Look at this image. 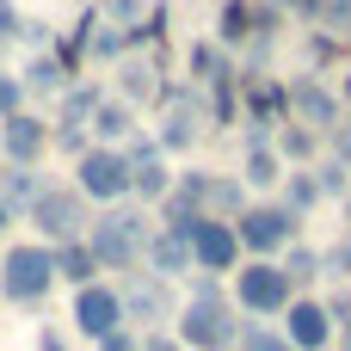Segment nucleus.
Masks as SVG:
<instances>
[{
	"label": "nucleus",
	"mask_w": 351,
	"mask_h": 351,
	"mask_svg": "<svg viewBox=\"0 0 351 351\" xmlns=\"http://www.w3.org/2000/svg\"><path fill=\"white\" fill-rule=\"evenodd\" d=\"M185 68H191V86H216L222 74H241V62H234L228 49H216V37H204V43H191V56H185Z\"/></svg>",
	"instance_id": "obj_23"
},
{
	"label": "nucleus",
	"mask_w": 351,
	"mask_h": 351,
	"mask_svg": "<svg viewBox=\"0 0 351 351\" xmlns=\"http://www.w3.org/2000/svg\"><path fill=\"white\" fill-rule=\"evenodd\" d=\"M93 56H99V62H111V68H117V62H123V56H130V49H123V31H111V25H99V37H93Z\"/></svg>",
	"instance_id": "obj_38"
},
{
	"label": "nucleus",
	"mask_w": 351,
	"mask_h": 351,
	"mask_svg": "<svg viewBox=\"0 0 351 351\" xmlns=\"http://www.w3.org/2000/svg\"><path fill=\"white\" fill-rule=\"evenodd\" d=\"M271 327H278V333H284L296 351H327V346H333V333H339L321 296H296V302H290V308H284Z\"/></svg>",
	"instance_id": "obj_11"
},
{
	"label": "nucleus",
	"mask_w": 351,
	"mask_h": 351,
	"mask_svg": "<svg viewBox=\"0 0 351 351\" xmlns=\"http://www.w3.org/2000/svg\"><path fill=\"white\" fill-rule=\"evenodd\" d=\"M167 191H173V167H167V154H148V160H130V204L154 210V204H160Z\"/></svg>",
	"instance_id": "obj_20"
},
{
	"label": "nucleus",
	"mask_w": 351,
	"mask_h": 351,
	"mask_svg": "<svg viewBox=\"0 0 351 351\" xmlns=\"http://www.w3.org/2000/svg\"><path fill=\"white\" fill-rule=\"evenodd\" d=\"M234 234H241V253H247V259H284V253L302 241V222H296L278 197H253L247 216L234 222Z\"/></svg>",
	"instance_id": "obj_5"
},
{
	"label": "nucleus",
	"mask_w": 351,
	"mask_h": 351,
	"mask_svg": "<svg viewBox=\"0 0 351 351\" xmlns=\"http://www.w3.org/2000/svg\"><path fill=\"white\" fill-rule=\"evenodd\" d=\"M99 19H105L111 31H136V25L148 19V0H99Z\"/></svg>",
	"instance_id": "obj_33"
},
{
	"label": "nucleus",
	"mask_w": 351,
	"mask_h": 351,
	"mask_svg": "<svg viewBox=\"0 0 351 351\" xmlns=\"http://www.w3.org/2000/svg\"><path fill=\"white\" fill-rule=\"evenodd\" d=\"M234 351H296V346H290V339H284L271 321H247V327H241V346H234Z\"/></svg>",
	"instance_id": "obj_34"
},
{
	"label": "nucleus",
	"mask_w": 351,
	"mask_h": 351,
	"mask_svg": "<svg viewBox=\"0 0 351 351\" xmlns=\"http://www.w3.org/2000/svg\"><path fill=\"white\" fill-rule=\"evenodd\" d=\"M0 56H6V43H0Z\"/></svg>",
	"instance_id": "obj_51"
},
{
	"label": "nucleus",
	"mask_w": 351,
	"mask_h": 351,
	"mask_svg": "<svg viewBox=\"0 0 351 351\" xmlns=\"http://www.w3.org/2000/svg\"><path fill=\"white\" fill-rule=\"evenodd\" d=\"M327 315H333V327H351V290L327 296Z\"/></svg>",
	"instance_id": "obj_45"
},
{
	"label": "nucleus",
	"mask_w": 351,
	"mask_h": 351,
	"mask_svg": "<svg viewBox=\"0 0 351 351\" xmlns=\"http://www.w3.org/2000/svg\"><path fill=\"white\" fill-rule=\"evenodd\" d=\"M148 241H154V210H142V204H117L86 222V247H93L99 271H117V278L142 271Z\"/></svg>",
	"instance_id": "obj_1"
},
{
	"label": "nucleus",
	"mask_w": 351,
	"mask_h": 351,
	"mask_svg": "<svg viewBox=\"0 0 351 351\" xmlns=\"http://www.w3.org/2000/svg\"><path fill=\"white\" fill-rule=\"evenodd\" d=\"M284 160H278V148H247V160H241V185L253 191V197H278V185H284Z\"/></svg>",
	"instance_id": "obj_22"
},
{
	"label": "nucleus",
	"mask_w": 351,
	"mask_h": 351,
	"mask_svg": "<svg viewBox=\"0 0 351 351\" xmlns=\"http://www.w3.org/2000/svg\"><path fill=\"white\" fill-rule=\"evenodd\" d=\"M191 259H197V271H210V278H222V271L234 278V271L247 265L234 222H216V216H204V222H197V234H191Z\"/></svg>",
	"instance_id": "obj_13"
},
{
	"label": "nucleus",
	"mask_w": 351,
	"mask_h": 351,
	"mask_svg": "<svg viewBox=\"0 0 351 351\" xmlns=\"http://www.w3.org/2000/svg\"><path fill=\"white\" fill-rule=\"evenodd\" d=\"M19 25H25L19 0H0V43H12V37H19Z\"/></svg>",
	"instance_id": "obj_42"
},
{
	"label": "nucleus",
	"mask_w": 351,
	"mask_h": 351,
	"mask_svg": "<svg viewBox=\"0 0 351 351\" xmlns=\"http://www.w3.org/2000/svg\"><path fill=\"white\" fill-rule=\"evenodd\" d=\"M142 271H148V278H160V284H185V278L197 271L191 241H179V234H160V228H154V241H148V253H142Z\"/></svg>",
	"instance_id": "obj_15"
},
{
	"label": "nucleus",
	"mask_w": 351,
	"mask_h": 351,
	"mask_svg": "<svg viewBox=\"0 0 351 351\" xmlns=\"http://www.w3.org/2000/svg\"><path fill=\"white\" fill-rule=\"evenodd\" d=\"M154 93H160V68H154L148 56H123V62H117V86H111V99L130 105V111H142V105H154Z\"/></svg>",
	"instance_id": "obj_17"
},
{
	"label": "nucleus",
	"mask_w": 351,
	"mask_h": 351,
	"mask_svg": "<svg viewBox=\"0 0 351 351\" xmlns=\"http://www.w3.org/2000/svg\"><path fill=\"white\" fill-rule=\"evenodd\" d=\"M12 222H19V216H12V210H6V197H0V234H6Z\"/></svg>",
	"instance_id": "obj_47"
},
{
	"label": "nucleus",
	"mask_w": 351,
	"mask_h": 351,
	"mask_svg": "<svg viewBox=\"0 0 351 351\" xmlns=\"http://www.w3.org/2000/svg\"><path fill=\"white\" fill-rule=\"evenodd\" d=\"M346 56V37H333V31H308V62L315 68H333Z\"/></svg>",
	"instance_id": "obj_36"
},
{
	"label": "nucleus",
	"mask_w": 351,
	"mask_h": 351,
	"mask_svg": "<svg viewBox=\"0 0 351 351\" xmlns=\"http://www.w3.org/2000/svg\"><path fill=\"white\" fill-rule=\"evenodd\" d=\"M346 351H351V327H346Z\"/></svg>",
	"instance_id": "obj_49"
},
{
	"label": "nucleus",
	"mask_w": 351,
	"mask_h": 351,
	"mask_svg": "<svg viewBox=\"0 0 351 351\" xmlns=\"http://www.w3.org/2000/svg\"><path fill=\"white\" fill-rule=\"evenodd\" d=\"M278 204H284L296 222H308V216H315V204H321L315 173H308V167H290V173H284V185H278Z\"/></svg>",
	"instance_id": "obj_26"
},
{
	"label": "nucleus",
	"mask_w": 351,
	"mask_h": 351,
	"mask_svg": "<svg viewBox=\"0 0 351 351\" xmlns=\"http://www.w3.org/2000/svg\"><path fill=\"white\" fill-rule=\"evenodd\" d=\"M241 315H234V302L228 296H216V302H179V315H173V333H179V346L185 351H234L241 346Z\"/></svg>",
	"instance_id": "obj_4"
},
{
	"label": "nucleus",
	"mask_w": 351,
	"mask_h": 351,
	"mask_svg": "<svg viewBox=\"0 0 351 351\" xmlns=\"http://www.w3.org/2000/svg\"><path fill=\"white\" fill-rule=\"evenodd\" d=\"M93 351H142V333H130V327H117V333H105Z\"/></svg>",
	"instance_id": "obj_41"
},
{
	"label": "nucleus",
	"mask_w": 351,
	"mask_h": 351,
	"mask_svg": "<svg viewBox=\"0 0 351 351\" xmlns=\"http://www.w3.org/2000/svg\"><path fill=\"white\" fill-rule=\"evenodd\" d=\"M278 265H284V278H290V284H296V296H302V290H308V284L321 278V247L296 241V247H290V253H284Z\"/></svg>",
	"instance_id": "obj_31"
},
{
	"label": "nucleus",
	"mask_w": 351,
	"mask_h": 351,
	"mask_svg": "<svg viewBox=\"0 0 351 351\" xmlns=\"http://www.w3.org/2000/svg\"><path fill=\"white\" fill-rule=\"evenodd\" d=\"M56 290V247L43 241H19L0 253V302L12 308H43Z\"/></svg>",
	"instance_id": "obj_2"
},
{
	"label": "nucleus",
	"mask_w": 351,
	"mask_h": 351,
	"mask_svg": "<svg viewBox=\"0 0 351 351\" xmlns=\"http://www.w3.org/2000/svg\"><path fill=\"white\" fill-rule=\"evenodd\" d=\"M56 284H68V290H86V284H99V259H93V247H86V241H68V247H56Z\"/></svg>",
	"instance_id": "obj_25"
},
{
	"label": "nucleus",
	"mask_w": 351,
	"mask_h": 351,
	"mask_svg": "<svg viewBox=\"0 0 351 351\" xmlns=\"http://www.w3.org/2000/svg\"><path fill=\"white\" fill-rule=\"evenodd\" d=\"M43 148H49V117L19 111V117L0 123V154H6V167H37Z\"/></svg>",
	"instance_id": "obj_14"
},
{
	"label": "nucleus",
	"mask_w": 351,
	"mask_h": 351,
	"mask_svg": "<svg viewBox=\"0 0 351 351\" xmlns=\"http://www.w3.org/2000/svg\"><path fill=\"white\" fill-rule=\"evenodd\" d=\"M228 302H234V315L278 321V315L296 302V284L284 278V265H278V259H247V265L234 271V290H228Z\"/></svg>",
	"instance_id": "obj_3"
},
{
	"label": "nucleus",
	"mask_w": 351,
	"mask_h": 351,
	"mask_svg": "<svg viewBox=\"0 0 351 351\" xmlns=\"http://www.w3.org/2000/svg\"><path fill=\"white\" fill-rule=\"evenodd\" d=\"M247 204H253V191L241 185V173H210V185H204V216H216V222H241Z\"/></svg>",
	"instance_id": "obj_19"
},
{
	"label": "nucleus",
	"mask_w": 351,
	"mask_h": 351,
	"mask_svg": "<svg viewBox=\"0 0 351 351\" xmlns=\"http://www.w3.org/2000/svg\"><path fill=\"white\" fill-rule=\"evenodd\" d=\"M99 25H105V19H99V6H86V12H80L68 31H56V37H49V56H56V62H62L74 80H80V68H86V56H93V37H99Z\"/></svg>",
	"instance_id": "obj_16"
},
{
	"label": "nucleus",
	"mask_w": 351,
	"mask_h": 351,
	"mask_svg": "<svg viewBox=\"0 0 351 351\" xmlns=\"http://www.w3.org/2000/svg\"><path fill=\"white\" fill-rule=\"evenodd\" d=\"M253 37V0H222L216 12V49H247Z\"/></svg>",
	"instance_id": "obj_27"
},
{
	"label": "nucleus",
	"mask_w": 351,
	"mask_h": 351,
	"mask_svg": "<svg viewBox=\"0 0 351 351\" xmlns=\"http://www.w3.org/2000/svg\"><path fill=\"white\" fill-rule=\"evenodd\" d=\"M284 31V12L271 0H253V37H278Z\"/></svg>",
	"instance_id": "obj_40"
},
{
	"label": "nucleus",
	"mask_w": 351,
	"mask_h": 351,
	"mask_svg": "<svg viewBox=\"0 0 351 351\" xmlns=\"http://www.w3.org/2000/svg\"><path fill=\"white\" fill-rule=\"evenodd\" d=\"M86 130H93V148H123V142L136 136V111H130V105H117V99L105 93V105L93 111V123H86Z\"/></svg>",
	"instance_id": "obj_21"
},
{
	"label": "nucleus",
	"mask_w": 351,
	"mask_h": 351,
	"mask_svg": "<svg viewBox=\"0 0 351 351\" xmlns=\"http://www.w3.org/2000/svg\"><path fill=\"white\" fill-rule=\"evenodd\" d=\"M142 351H185V346H179L173 327H160V333H142Z\"/></svg>",
	"instance_id": "obj_44"
},
{
	"label": "nucleus",
	"mask_w": 351,
	"mask_h": 351,
	"mask_svg": "<svg viewBox=\"0 0 351 351\" xmlns=\"http://www.w3.org/2000/svg\"><path fill=\"white\" fill-rule=\"evenodd\" d=\"M308 173H315V191H321V204H327V197H339V204H346V197H351V167H346V160L321 154Z\"/></svg>",
	"instance_id": "obj_32"
},
{
	"label": "nucleus",
	"mask_w": 351,
	"mask_h": 351,
	"mask_svg": "<svg viewBox=\"0 0 351 351\" xmlns=\"http://www.w3.org/2000/svg\"><path fill=\"white\" fill-rule=\"evenodd\" d=\"M74 191L86 204H99V210L130 204V160H123V148H86L74 160Z\"/></svg>",
	"instance_id": "obj_6"
},
{
	"label": "nucleus",
	"mask_w": 351,
	"mask_h": 351,
	"mask_svg": "<svg viewBox=\"0 0 351 351\" xmlns=\"http://www.w3.org/2000/svg\"><path fill=\"white\" fill-rule=\"evenodd\" d=\"M117 296H123V327L136 333H160L179 308H173V284H160V278H148V271H130L123 284H117Z\"/></svg>",
	"instance_id": "obj_8"
},
{
	"label": "nucleus",
	"mask_w": 351,
	"mask_h": 351,
	"mask_svg": "<svg viewBox=\"0 0 351 351\" xmlns=\"http://www.w3.org/2000/svg\"><path fill=\"white\" fill-rule=\"evenodd\" d=\"M68 327L80 333V339H105V333H117L123 327V296H117V284H86V290H74V308H68Z\"/></svg>",
	"instance_id": "obj_10"
},
{
	"label": "nucleus",
	"mask_w": 351,
	"mask_h": 351,
	"mask_svg": "<svg viewBox=\"0 0 351 351\" xmlns=\"http://www.w3.org/2000/svg\"><path fill=\"white\" fill-rule=\"evenodd\" d=\"M25 111V86H19V74L12 68H0V123L6 117H19Z\"/></svg>",
	"instance_id": "obj_37"
},
{
	"label": "nucleus",
	"mask_w": 351,
	"mask_h": 351,
	"mask_svg": "<svg viewBox=\"0 0 351 351\" xmlns=\"http://www.w3.org/2000/svg\"><path fill=\"white\" fill-rule=\"evenodd\" d=\"M271 6H278L284 19H315V25H321V0H271Z\"/></svg>",
	"instance_id": "obj_43"
},
{
	"label": "nucleus",
	"mask_w": 351,
	"mask_h": 351,
	"mask_svg": "<svg viewBox=\"0 0 351 351\" xmlns=\"http://www.w3.org/2000/svg\"><path fill=\"white\" fill-rule=\"evenodd\" d=\"M210 123H222V130L241 123V74H222L210 86Z\"/></svg>",
	"instance_id": "obj_30"
},
{
	"label": "nucleus",
	"mask_w": 351,
	"mask_h": 351,
	"mask_svg": "<svg viewBox=\"0 0 351 351\" xmlns=\"http://www.w3.org/2000/svg\"><path fill=\"white\" fill-rule=\"evenodd\" d=\"M346 130H351V111H346Z\"/></svg>",
	"instance_id": "obj_50"
},
{
	"label": "nucleus",
	"mask_w": 351,
	"mask_h": 351,
	"mask_svg": "<svg viewBox=\"0 0 351 351\" xmlns=\"http://www.w3.org/2000/svg\"><path fill=\"white\" fill-rule=\"evenodd\" d=\"M290 123H302L315 136H333L346 123V105L333 99V86L321 74H290Z\"/></svg>",
	"instance_id": "obj_9"
},
{
	"label": "nucleus",
	"mask_w": 351,
	"mask_h": 351,
	"mask_svg": "<svg viewBox=\"0 0 351 351\" xmlns=\"http://www.w3.org/2000/svg\"><path fill=\"white\" fill-rule=\"evenodd\" d=\"M339 6H351V0H339Z\"/></svg>",
	"instance_id": "obj_52"
},
{
	"label": "nucleus",
	"mask_w": 351,
	"mask_h": 351,
	"mask_svg": "<svg viewBox=\"0 0 351 351\" xmlns=\"http://www.w3.org/2000/svg\"><path fill=\"white\" fill-rule=\"evenodd\" d=\"M43 191H49V185L37 179V167H6V173H0V197H6V210H12V216H25Z\"/></svg>",
	"instance_id": "obj_28"
},
{
	"label": "nucleus",
	"mask_w": 351,
	"mask_h": 351,
	"mask_svg": "<svg viewBox=\"0 0 351 351\" xmlns=\"http://www.w3.org/2000/svg\"><path fill=\"white\" fill-rule=\"evenodd\" d=\"M241 123L284 130V123H290V80H271V74H241Z\"/></svg>",
	"instance_id": "obj_12"
},
{
	"label": "nucleus",
	"mask_w": 351,
	"mask_h": 351,
	"mask_svg": "<svg viewBox=\"0 0 351 351\" xmlns=\"http://www.w3.org/2000/svg\"><path fill=\"white\" fill-rule=\"evenodd\" d=\"M99 105H105V86H99V80H68V93H62V111H56L49 123H74V130H86Z\"/></svg>",
	"instance_id": "obj_24"
},
{
	"label": "nucleus",
	"mask_w": 351,
	"mask_h": 351,
	"mask_svg": "<svg viewBox=\"0 0 351 351\" xmlns=\"http://www.w3.org/2000/svg\"><path fill=\"white\" fill-rule=\"evenodd\" d=\"M271 148H278V160H284V167H315V160H321V136H315V130H302V123H284Z\"/></svg>",
	"instance_id": "obj_29"
},
{
	"label": "nucleus",
	"mask_w": 351,
	"mask_h": 351,
	"mask_svg": "<svg viewBox=\"0 0 351 351\" xmlns=\"http://www.w3.org/2000/svg\"><path fill=\"white\" fill-rule=\"evenodd\" d=\"M25 222L43 234V247H68V241H86V197L74 191V185H49L31 210H25Z\"/></svg>",
	"instance_id": "obj_7"
},
{
	"label": "nucleus",
	"mask_w": 351,
	"mask_h": 351,
	"mask_svg": "<svg viewBox=\"0 0 351 351\" xmlns=\"http://www.w3.org/2000/svg\"><path fill=\"white\" fill-rule=\"evenodd\" d=\"M321 278H351V228L333 247H321Z\"/></svg>",
	"instance_id": "obj_35"
},
{
	"label": "nucleus",
	"mask_w": 351,
	"mask_h": 351,
	"mask_svg": "<svg viewBox=\"0 0 351 351\" xmlns=\"http://www.w3.org/2000/svg\"><path fill=\"white\" fill-rule=\"evenodd\" d=\"M346 222H351V197H346Z\"/></svg>",
	"instance_id": "obj_48"
},
{
	"label": "nucleus",
	"mask_w": 351,
	"mask_h": 351,
	"mask_svg": "<svg viewBox=\"0 0 351 351\" xmlns=\"http://www.w3.org/2000/svg\"><path fill=\"white\" fill-rule=\"evenodd\" d=\"M185 290H191L185 302H216V296H228V290H222V278H210V271H191V278H185Z\"/></svg>",
	"instance_id": "obj_39"
},
{
	"label": "nucleus",
	"mask_w": 351,
	"mask_h": 351,
	"mask_svg": "<svg viewBox=\"0 0 351 351\" xmlns=\"http://www.w3.org/2000/svg\"><path fill=\"white\" fill-rule=\"evenodd\" d=\"M37 351H68V333H62V327H43V333H37Z\"/></svg>",
	"instance_id": "obj_46"
},
{
	"label": "nucleus",
	"mask_w": 351,
	"mask_h": 351,
	"mask_svg": "<svg viewBox=\"0 0 351 351\" xmlns=\"http://www.w3.org/2000/svg\"><path fill=\"white\" fill-rule=\"evenodd\" d=\"M68 80H74V74H68L49 49H31V56H25V68H19L25 99H31V93H37V99H62V93H68Z\"/></svg>",
	"instance_id": "obj_18"
}]
</instances>
